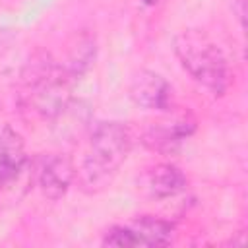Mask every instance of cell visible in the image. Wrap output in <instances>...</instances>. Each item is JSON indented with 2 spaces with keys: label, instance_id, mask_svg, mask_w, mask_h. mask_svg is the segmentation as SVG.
Listing matches in <instances>:
<instances>
[{
  "label": "cell",
  "instance_id": "7c38bea8",
  "mask_svg": "<svg viewBox=\"0 0 248 248\" xmlns=\"http://www.w3.org/2000/svg\"><path fill=\"white\" fill-rule=\"evenodd\" d=\"M232 10L236 12V17H238L240 25H244V0H234Z\"/></svg>",
  "mask_w": 248,
  "mask_h": 248
},
{
  "label": "cell",
  "instance_id": "ba28073f",
  "mask_svg": "<svg viewBox=\"0 0 248 248\" xmlns=\"http://www.w3.org/2000/svg\"><path fill=\"white\" fill-rule=\"evenodd\" d=\"M196 130V122L188 116L170 120V122H157L153 126H149L143 132V145L151 151L157 153H172L178 149V145L188 140L192 136V132Z\"/></svg>",
  "mask_w": 248,
  "mask_h": 248
},
{
  "label": "cell",
  "instance_id": "52a82bcc",
  "mask_svg": "<svg viewBox=\"0 0 248 248\" xmlns=\"http://www.w3.org/2000/svg\"><path fill=\"white\" fill-rule=\"evenodd\" d=\"M128 93L130 99L141 108L157 112H170L174 108V91L170 83L157 72L140 70L134 74Z\"/></svg>",
  "mask_w": 248,
  "mask_h": 248
},
{
  "label": "cell",
  "instance_id": "30bf717a",
  "mask_svg": "<svg viewBox=\"0 0 248 248\" xmlns=\"http://www.w3.org/2000/svg\"><path fill=\"white\" fill-rule=\"evenodd\" d=\"M93 58H95V39L83 33L76 39V45L70 48V56L64 66L72 74V78L78 79V76H81L91 66Z\"/></svg>",
  "mask_w": 248,
  "mask_h": 248
},
{
  "label": "cell",
  "instance_id": "8fae6325",
  "mask_svg": "<svg viewBox=\"0 0 248 248\" xmlns=\"http://www.w3.org/2000/svg\"><path fill=\"white\" fill-rule=\"evenodd\" d=\"M10 39H12L10 31H8V29H0V56H2V54H4V50L8 48Z\"/></svg>",
  "mask_w": 248,
  "mask_h": 248
},
{
  "label": "cell",
  "instance_id": "277c9868",
  "mask_svg": "<svg viewBox=\"0 0 248 248\" xmlns=\"http://www.w3.org/2000/svg\"><path fill=\"white\" fill-rule=\"evenodd\" d=\"M174 240V225L167 219L141 215L124 225L110 227L101 244L118 246V248H136V246H169Z\"/></svg>",
  "mask_w": 248,
  "mask_h": 248
},
{
  "label": "cell",
  "instance_id": "9c48e42d",
  "mask_svg": "<svg viewBox=\"0 0 248 248\" xmlns=\"http://www.w3.org/2000/svg\"><path fill=\"white\" fill-rule=\"evenodd\" d=\"M188 186L184 172L172 163H157L141 176V188L155 200H167L182 194Z\"/></svg>",
  "mask_w": 248,
  "mask_h": 248
},
{
  "label": "cell",
  "instance_id": "3957f363",
  "mask_svg": "<svg viewBox=\"0 0 248 248\" xmlns=\"http://www.w3.org/2000/svg\"><path fill=\"white\" fill-rule=\"evenodd\" d=\"M174 56L186 74L211 95L221 97L229 87V64L219 48L203 31L184 29L172 41Z\"/></svg>",
  "mask_w": 248,
  "mask_h": 248
},
{
  "label": "cell",
  "instance_id": "6da1fadb",
  "mask_svg": "<svg viewBox=\"0 0 248 248\" xmlns=\"http://www.w3.org/2000/svg\"><path fill=\"white\" fill-rule=\"evenodd\" d=\"M74 81L64 64L37 52L21 70V105L43 120H56L70 108Z\"/></svg>",
  "mask_w": 248,
  "mask_h": 248
},
{
  "label": "cell",
  "instance_id": "4fadbf2b",
  "mask_svg": "<svg viewBox=\"0 0 248 248\" xmlns=\"http://www.w3.org/2000/svg\"><path fill=\"white\" fill-rule=\"evenodd\" d=\"M141 4H145V6H157L161 0H140Z\"/></svg>",
  "mask_w": 248,
  "mask_h": 248
},
{
  "label": "cell",
  "instance_id": "8992f818",
  "mask_svg": "<svg viewBox=\"0 0 248 248\" xmlns=\"http://www.w3.org/2000/svg\"><path fill=\"white\" fill-rule=\"evenodd\" d=\"M76 178L72 161L62 153H43L31 161V180L46 200H60Z\"/></svg>",
  "mask_w": 248,
  "mask_h": 248
},
{
  "label": "cell",
  "instance_id": "5b68a950",
  "mask_svg": "<svg viewBox=\"0 0 248 248\" xmlns=\"http://www.w3.org/2000/svg\"><path fill=\"white\" fill-rule=\"evenodd\" d=\"M27 176H31V161L21 136L10 124H0V202L10 200Z\"/></svg>",
  "mask_w": 248,
  "mask_h": 248
},
{
  "label": "cell",
  "instance_id": "7a4b0ae2",
  "mask_svg": "<svg viewBox=\"0 0 248 248\" xmlns=\"http://www.w3.org/2000/svg\"><path fill=\"white\" fill-rule=\"evenodd\" d=\"M132 145L134 136L130 126L116 120L97 122L89 134L87 149L76 174L81 190L87 194L105 190L126 163Z\"/></svg>",
  "mask_w": 248,
  "mask_h": 248
}]
</instances>
